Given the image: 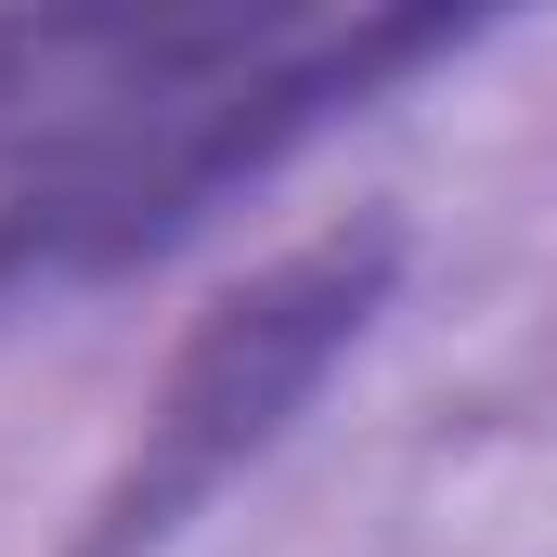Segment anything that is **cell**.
<instances>
[{"mask_svg":"<svg viewBox=\"0 0 557 557\" xmlns=\"http://www.w3.org/2000/svg\"><path fill=\"white\" fill-rule=\"evenodd\" d=\"M389 285H403V221H376V208L273 247L260 273H234L182 324V350H169V376L143 403L117 480L91 493L78 557H156L182 519H208L285 428L311 416V389L363 350V324L389 311Z\"/></svg>","mask_w":557,"mask_h":557,"instance_id":"2","label":"cell"},{"mask_svg":"<svg viewBox=\"0 0 557 557\" xmlns=\"http://www.w3.org/2000/svg\"><path fill=\"white\" fill-rule=\"evenodd\" d=\"M480 13H0V324L117 285Z\"/></svg>","mask_w":557,"mask_h":557,"instance_id":"1","label":"cell"}]
</instances>
